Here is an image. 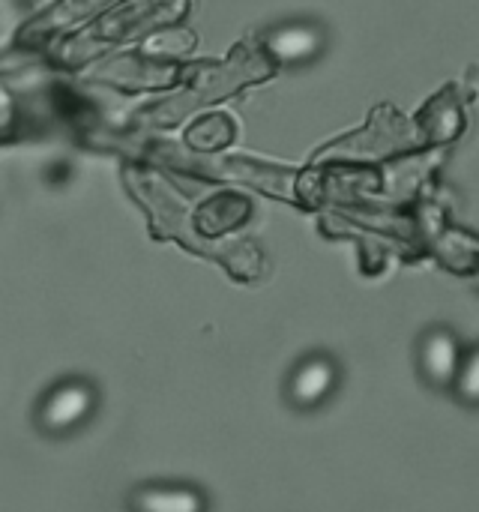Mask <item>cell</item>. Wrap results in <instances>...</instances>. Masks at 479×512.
Listing matches in <instances>:
<instances>
[{"label":"cell","instance_id":"6da1fadb","mask_svg":"<svg viewBox=\"0 0 479 512\" xmlns=\"http://www.w3.org/2000/svg\"><path fill=\"white\" fill-rule=\"evenodd\" d=\"M99 414V387L84 375L54 381L33 408V426L45 438H72L87 429Z\"/></svg>","mask_w":479,"mask_h":512},{"label":"cell","instance_id":"7a4b0ae2","mask_svg":"<svg viewBox=\"0 0 479 512\" xmlns=\"http://www.w3.org/2000/svg\"><path fill=\"white\" fill-rule=\"evenodd\" d=\"M339 387H342L339 360L327 351H315L297 360L294 369L288 372L285 402L300 414H312V411H321L327 402H333Z\"/></svg>","mask_w":479,"mask_h":512},{"label":"cell","instance_id":"3957f363","mask_svg":"<svg viewBox=\"0 0 479 512\" xmlns=\"http://www.w3.org/2000/svg\"><path fill=\"white\" fill-rule=\"evenodd\" d=\"M462 357H465L462 339L450 327H432L417 345L420 375L429 387H438V390L453 387L459 366H462Z\"/></svg>","mask_w":479,"mask_h":512},{"label":"cell","instance_id":"277c9868","mask_svg":"<svg viewBox=\"0 0 479 512\" xmlns=\"http://www.w3.org/2000/svg\"><path fill=\"white\" fill-rule=\"evenodd\" d=\"M129 512H210V498L195 483H141L126 495Z\"/></svg>","mask_w":479,"mask_h":512},{"label":"cell","instance_id":"5b68a950","mask_svg":"<svg viewBox=\"0 0 479 512\" xmlns=\"http://www.w3.org/2000/svg\"><path fill=\"white\" fill-rule=\"evenodd\" d=\"M267 51L282 60V63H306L315 54H321L324 48V33L315 24L306 21H288V24H276L267 39H264Z\"/></svg>","mask_w":479,"mask_h":512},{"label":"cell","instance_id":"8992f818","mask_svg":"<svg viewBox=\"0 0 479 512\" xmlns=\"http://www.w3.org/2000/svg\"><path fill=\"white\" fill-rule=\"evenodd\" d=\"M450 390L468 408H479V345L471 348V351H465L462 366H459V375H456V381H453Z\"/></svg>","mask_w":479,"mask_h":512}]
</instances>
